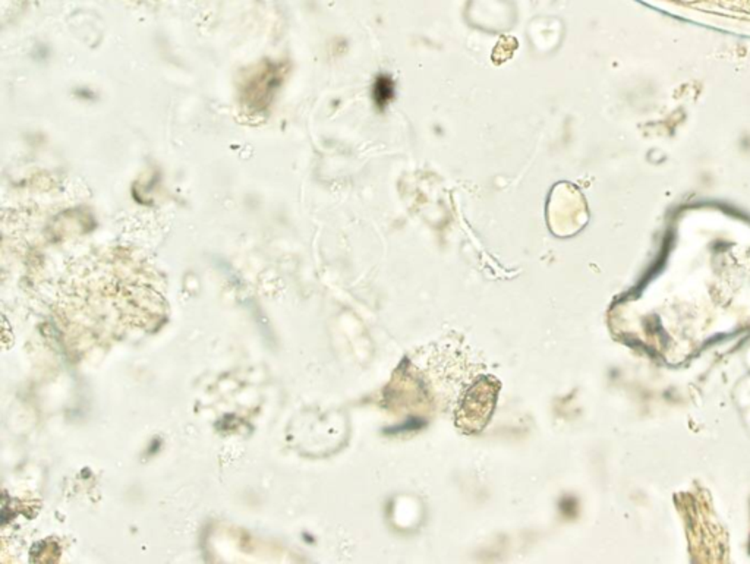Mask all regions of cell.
<instances>
[{
	"label": "cell",
	"mask_w": 750,
	"mask_h": 564,
	"mask_svg": "<svg viewBox=\"0 0 750 564\" xmlns=\"http://www.w3.org/2000/svg\"><path fill=\"white\" fill-rule=\"evenodd\" d=\"M394 96V87L389 77H380L374 84V101L380 109L386 107Z\"/></svg>",
	"instance_id": "obj_1"
}]
</instances>
